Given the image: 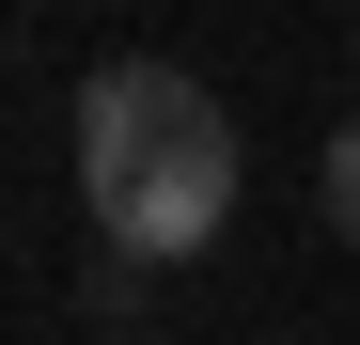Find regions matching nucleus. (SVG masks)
<instances>
[{"instance_id":"nucleus-1","label":"nucleus","mask_w":360,"mask_h":345,"mask_svg":"<svg viewBox=\"0 0 360 345\" xmlns=\"http://www.w3.org/2000/svg\"><path fill=\"white\" fill-rule=\"evenodd\" d=\"M79 189L126 267H188V251H219L251 157H235V110L188 63H94L79 79Z\"/></svg>"},{"instance_id":"nucleus-2","label":"nucleus","mask_w":360,"mask_h":345,"mask_svg":"<svg viewBox=\"0 0 360 345\" xmlns=\"http://www.w3.org/2000/svg\"><path fill=\"white\" fill-rule=\"evenodd\" d=\"M329 236L360 251V110H345V126H329Z\"/></svg>"}]
</instances>
